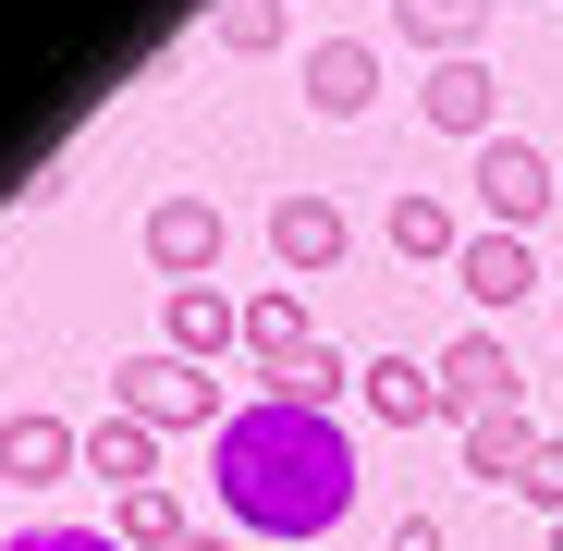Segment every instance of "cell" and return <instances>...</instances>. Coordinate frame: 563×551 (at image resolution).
<instances>
[{
    "instance_id": "17",
    "label": "cell",
    "mask_w": 563,
    "mask_h": 551,
    "mask_svg": "<svg viewBox=\"0 0 563 551\" xmlns=\"http://www.w3.org/2000/svg\"><path fill=\"white\" fill-rule=\"evenodd\" d=\"M465 233H478V221H465L453 197H417V184L393 197V257H417V269H453V257H465Z\"/></svg>"
},
{
    "instance_id": "3",
    "label": "cell",
    "mask_w": 563,
    "mask_h": 551,
    "mask_svg": "<svg viewBox=\"0 0 563 551\" xmlns=\"http://www.w3.org/2000/svg\"><path fill=\"white\" fill-rule=\"evenodd\" d=\"M465 197H478V233H527V221L563 197V172H551L527 135H490V147H465Z\"/></svg>"
},
{
    "instance_id": "4",
    "label": "cell",
    "mask_w": 563,
    "mask_h": 551,
    "mask_svg": "<svg viewBox=\"0 0 563 551\" xmlns=\"http://www.w3.org/2000/svg\"><path fill=\"white\" fill-rule=\"evenodd\" d=\"M429 367H441L453 429H465V417H490V405H527V367H515V343H503V331H465V343H441Z\"/></svg>"
},
{
    "instance_id": "21",
    "label": "cell",
    "mask_w": 563,
    "mask_h": 551,
    "mask_svg": "<svg viewBox=\"0 0 563 551\" xmlns=\"http://www.w3.org/2000/svg\"><path fill=\"white\" fill-rule=\"evenodd\" d=\"M0 551H123V539H111V527H13Z\"/></svg>"
},
{
    "instance_id": "22",
    "label": "cell",
    "mask_w": 563,
    "mask_h": 551,
    "mask_svg": "<svg viewBox=\"0 0 563 551\" xmlns=\"http://www.w3.org/2000/svg\"><path fill=\"white\" fill-rule=\"evenodd\" d=\"M515 491H527L539 515H563V441H539V453H527V478H515Z\"/></svg>"
},
{
    "instance_id": "14",
    "label": "cell",
    "mask_w": 563,
    "mask_h": 551,
    "mask_svg": "<svg viewBox=\"0 0 563 551\" xmlns=\"http://www.w3.org/2000/svg\"><path fill=\"white\" fill-rule=\"evenodd\" d=\"M453 295H478V307L539 295V257H527V233H465V257H453Z\"/></svg>"
},
{
    "instance_id": "23",
    "label": "cell",
    "mask_w": 563,
    "mask_h": 551,
    "mask_svg": "<svg viewBox=\"0 0 563 551\" xmlns=\"http://www.w3.org/2000/svg\"><path fill=\"white\" fill-rule=\"evenodd\" d=\"M380 551H441V515H393V539Z\"/></svg>"
},
{
    "instance_id": "12",
    "label": "cell",
    "mask_w": 563,
    "mask_h": 551,
    "mask_svg": "<svg viewBox=\"0 0 563 551\" xmlns=\"http://www.w3.org/2000/svg\"><path fill=\"white\" fill-rule=\"evenodd\" d=\"M453 441H465V478H490V491H515V478H527V453H539L551 429H539L527 405H490V417H465Z\"/></svg>"
},
{
    "instance_id": "15",
    "label": "cell",
    "mask_w": 563,
    "mask_h": 551,
    "mask_svg": "<svg viewBox=\"0 0 563 551\" xmlns=\"http://www.w3.org/2000/svg\"><path fill=\"white\" fill-rule=\"evenodd\" d=\"M86 478H111V503H123V491H159V429L111 405L99 429H86Z\"/></svg>"
},
{
    "instance_id": "2",
    "label": "cell",
    "mask_w": 563,
    "mask_h": 551,
    "mask_svg": "<svg viewBox=\"0 0 563 551\" xmlns=\"http://www.w3.org/2000/svg\"><path fill=\"white\" fill-rule=\"evenodd\" d=\"M111 405H123V417H147L159 441H172V429H209V441H221V417H233V405H221V381H209L197 355H172V343H147V355H123V367H111Z\"/></svg>"
},
{
    "instance_id": "20",
    "label": "cell",
    "mask_w": 563,
    "mask_h": 551,
    "mask_svg": "<svg viewBox=\"0 0 563 551\" xmlns=\"http://www.w3.org/2000/svg\"><path fill=\"white\" fill-rule=\"evenodd\" d=\"M282 25H295V0H221V13H209V37H221L233 62H257V49H282Z\"/></svg>"
},
{
    "instance_id": "18",
    "label": "cell",
    "mask_w": 563,
    "mask_h": 551,
    "mask_svg": "<svg viewBox=\"0 0 563 551\" xmlns=\"http://www.w3.org/2000/svg\"><path fill=\"white\" fill-rule=\"evenodd\" d=\"M111 539H123V551H184L197 527H184L172 491H123V503H111Z\"/></svg>"
},
{
    "instance_id": "11",
    "label": "cell",
    "mask_w": 563,
    "mask_h": 551,
    "mask_svg": "<svg viewBox=\"0 0 563 551\" xmlns=\"http://www.w3.org/2000/svg\"><path fill=\"white\" fill-rule=\"evenodd\" d=\"M367 99H380V49H367V37H319L307 49V111L319 123H355Z\"/></svg>"
},
{
    "instance_id": "10",
    "label": "cell",
    "mask_w": 563,
    "mask_h": 551,
    "mask_svg": "<svg viewBox=\"0 0 563 551\" xmlns=\"http://www.w3.org/2000/svg\"><path fill=\"white\" fill-rule=\"evenodd\" d=\"M86 466V429H62V417H0V478H13V491H49V478H74Z\"/></svg>"
},
{
    "instance_id": "16",
    "label": "cell",
    "mask_w": 563,
    "mask_h": 551,
    "mask_svg": "<svg viewBox=\"0 0 563 551\" xmlns=\"http://www.w3.org/2000/svg\"><path fill=\"white\" fill-rule=\"evenodd\" d=\"M490 13H503V0H393L405 49H429V62H465V49L490 37Z\"/></svg>"
},
{
    "instance_id": "8",
    "label": "cell",
    "mask_w": 563,
    "mask_h": 551,
    "mask_svg": "<svg viewBox=\"0 0 563 551\" xmlns=\"http://www.w3.org/2000/svg\"><path fill=\"white\" fill-rule=\"evenodd\" d=\"M159 343H172V355H197V367H221V355H245V307H233L221 283H172Z\"/></svg>"
},
{
    "instance_id": "24",
    "label": "cell",
    "mask_w": 563,
    "mask_h": 551,
    "mask_svg": "<svg viewBox=\"0 0 563 551\" xmlns=\"http://www.w3.org/2000/svg\"><path fill=\"white\" fill-rule=\"evenodd\" d=\"M184 551H233V539H209V527H197V539H184Z\"/></svg>"
},
{
    "instance_id": "6",
    "label": "cell",
    "mask_w": 563,
    "mask_h": 551,
    "mask_svg": "<svg viewBox=\"0 0 563 551\" xmlns=\"http://www.w3.org/2000/svg\"><path fill=\"white\" fill-rule=\"evenodd\" d=\"M221 245H233L221 197H159V209H147V269H172V283H209Z\"/></svg>"
},
{
    "instance_id": "13",
    "label": "cell",
    "mask_w": 563,
    "mask_h": 551,
    "mask_svg": "<svg viewBox=\"0 0 563 551\" xmlns=\"http://www.w3.org/2000/svg\"><path fill=\"white\" fill-rule=\"evenodd\" d=\"M319 331H307V283H269V295H245V367L257 381H282Z\"/></svg>"
},
{
    "instance_id": "5",
    "label": "cell",
    "mask_w": 563,
    "mask_h": 551,
    "mask_svg": "<svg viewBox=\"0 0 563 551\" xmlns=\"http://www.w3.org/2000/svg\"><path fill=\"white\" fill-rule=\"evenodd\" d=\"M417 111H429V123H441L453 147H490V135H503V74H490L478 49H465V62H429Z\"/></svg>"
},
{
    "instance_id": "1",
    "label": "cell",
    "mask_w": 563,
    "mask_h": 551,
    "mask_svg": "<svg viewBox=\"0 0 563 551\" xmlns=\"http://www.w3.org/2000/svg\"><path fill=\"white\" fill-rule=\"evenodd\" d=\"M209 478H221V515L245 539H331L355 515V441L343 417H307V405H233L221 441H209Z\"/></svg>"
},
{
    "instance_id": "7",
    "label": "cell",
    "mask_w": 563,
    "mask_h": 551,
    "mask_svg": "<svg viewBox=\"0 0 563 551\" xmlns=\"http://www.w3.org/2000/svg\"><path fill=\"white\" fill-rule=\"evenodd\" d=\"M343 245H355V221H343V197H319V184H295V197L269 209V257L295 269V283H319V269H343Z\"/></svg>"
},
{
    "instance_id": "25",
    "label": "cell",
    "mask_w": 563,
    "mask_h": 551,
    "mask_svg": "<svg viewBox=\"0 0 563 551\" xmlns=\"http://www.w3.org/2000/svg\"><path fill=\"white\" fill-rule=\"evenodd\" d=\"M551 551H563V515H551Z\"/></svg>"
},
{
    "instance_id": "19",
    "label": "cell",
    "mask_w": 563,
    "mask_h": 551,
    "mask_svg": "<svg viewBox=\"0 0 563 551\" xmlns=\"http://www.w3.org/2000/svg\"><path fill=\"white\" fill-rule=\"evenodd\" d=\"M343 393H355V367H343L331 343H307V355H295V367H282V381H269V405H307V417H331Z\"/></svg>"
},
{
    "instance_id": "9",
    "label": "cell",
    "mask_w": 563,
    "mask_h": 551,
    "mask_svg": "<svg viewBox=\"0 0 563 551\" xmlns=\"http://www.w3.org/2000/svg\"><path fill=\"white\" fill-rule=\"evenodd\" d=\"M355 393H367V417H380V429H453L441 367H417V355H367V367H355Z\"/></svg>"
}]
</instances>
